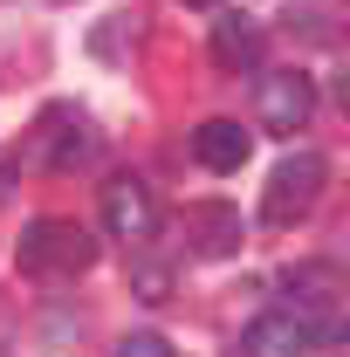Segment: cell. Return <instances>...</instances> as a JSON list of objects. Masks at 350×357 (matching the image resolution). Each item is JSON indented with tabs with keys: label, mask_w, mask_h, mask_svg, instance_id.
Returning a JSON list of instances; mask_svg holds the SVG:
<instances>
[{
	"label": "cell",
	"mask_w": 350,
	"mask_h": 357,
	"mask_svg": "<svg viewBox=\"0 0 350 357\" xmlns=\"http://www.w3.org/2000/svg\"><path fill=\"white\" fill-rule=\"evenodd\" d=\"M14 268L28 282H76L96 268V234L83 220H62V213H42V220L21 227L14 241Z\"/></svg>",
	"instance_id": "obj_1"
},
{
	"label": "cell",
	"mask_w": 350,
	"mask_h": 357,
	"mask_svg": "<svg viewBox=\"0 0 350 357\" xmlns=\"http://www.w3.org/2000/svg\"><path fill=\"white\" fill-rule=\"evenodd\" d=\"M282 310L303 316L309 344L330 351V344H350V303H344V275L330 261H303L282 268Z\"/></svg>",
	"instance_id": "obj_2"
},
{
	"label": "cell",
	"mask_w": 350,
	"mask_h": 357,
	"mask_svg": "<svg viewBox=\"0 0 350 357\" xmlns=\"http://www.w3.org/2000/svg\"><path fill=\"white\" fill-rule=\"evenodd\" d=\"M96 124H89L76 103H48L42 117H35V131H28V144H21V158L35 165V172H76V165H89L96 158Z\"/></svg>",
	"instance_id": "obj_3"
},
{
	"label": "cell",
	"mask_w": 350,
	"mask_h": 357,
	"mask_svg": "<svg viewBox=\"0 0 350 357\" xmlns=\"http://www.w3.org/2000/svg\"><path fill=\"white\" fill-rule=\"evenodd\" d=\"M323 178H330V158L323 151H289L275 172H268V185H261V220L268 227H296L323 199Z\"/></svg>",
	"instance_id": "obj_4"
},
{
	"label": "cell",
	"mask_w": 350,
	"mask_h": 357,
	"mask_svg": "<svg viewBox=\"0 0 350 357\" xmlns=\"http://www.w3.org/2000/svg\"><path fill=\"white\" fill-rule=\"evenodd\" d=\"M254 110H261V131L296 137L316 117V76L309 69H268L261 89H254Z\"/></svg>",
	"instance_id": "obj_5"
},
{
	"label": "cell",
	"mask_w": 350,
	"mask_h": 357,
	"mask_svg": "<svg viewBox=\"0 0 350 357\" xmlns=\"http://www.w3.org/2000/svg\"><path fill=\"white\" fill-rule=\"evenodd\" d=\"M96 213H103V227H110L124 248H144V241L158 234V199H151V185H144L137 172L103 178V199H96Z\"/></svg>",
	"instance_id": "obj_6"
},
{
	"label": "cell",
	"mask_w": 350,
	"mask_h": 357,
	"mask_svg": "<svg viewBox=\"0 0 350 357\" xmlns=\"http://www.w3.org/2000/svg\"><path fill=\"white\" fill-rule=\"evenodd\" d=\"M241 206H227V199H199L192 213H185V248L199 255V261H227V255H241Z\"/></svg>",
	"instance_id": "obj_7"
},
{
	"label": "cell",
	"mask_w": 350,
	"mask_h": 357,
	"mask_svg": "<svg viewBox=\"0 0 350 357\" xmlns=\"http://www.w3.org/2000/svg\"><path fill=\"white\" fill-rule=\"evenodd\" d=\"M316 344H309L303 316L296 310H261L248 330H241V357H309Z\"/></svg>",
	"instance_id": "obj_8"
},
{
	"label": "cell",
	"mask_w": 350,
	"mask_h": 357,
	"mask_svg": "<svg viewBox=\"0 0 350 357\" xmlns=\"http://www.w3.org/2000/svg\"><path fill=\"white\" fill-rule=\"evenodd\" d=\"M248 151H254V137H248V124H234V117H206V124L192 131V158H199L206 172H241Z\"/></svg>",
	"instance_id": "obj_9"
},
{
	"label": "cell",
	"mask_w": 350,
	"mask_h": 357,
	"mask_svg": "<svg viewBox=\"0 0 350 357\" xmlns=\"http://www.w3.org/2000/svg\"><path fill=\"white\" fill-rule=\"evenodd\" d=\"M213 62L227 69V76L261 69V21H248V14H220V21H213Z\"/></svg>",
	"instance_id": "obj_10"
},
{
	"label": "cell",
	"mask_w": 350,
	"mask_h": 357,
	"mask_svg": "<svg viewBox=\"0 0 350 357\" xmlns=\"http://www.w3.org/2000/svg\"><path fill=\"white\" fill-rule=\"evenodd\" d=\"M117 357H178V351L158 337V330H131V337L117 344Z\"/></svg>",
	"instance_id": "obj_11"
},
{
	"label": "cell",
	"mask_w": 350,
	"mask_h": 357,
	"mask_svg": "<svg viewBox=\"0 0 350 357\" xmlns=\"http://www.w3.org/2000/svg\"><path fill=\"white\" fill-rule=\"evenodd\" d=\"M137 296H144V303H165V296H172V275H165V261H144V268H137Z\"/></svg>",
	"instance_id": "obj_12"
},
{
	"label": "cell",
	"mask_w": 350,
	"mask_h": 357,
	"mask_svg": "<svg viewBox=\"0 0 350 357\" xmlns=\"http://www.w3.org/2000/svg\"><path fill=\"white\" fill-rule=\"evenodd\" d=\"M330 89H337V103H344V110H350V55H344V62H337V76H330Z\"/></svg>",
	"instance_id": "obj_13"
},
{
	"label": "cell",
	"mask_w": 350,
	"mask_h": 357,
	"mask_svg": "<svg viewBox=\"0 0 350 357\" xmlns=\"http://www.w3.org/2000/svg\"><path fill=\"white\" fill-rule=\"evenodd\" d=\"M192 7H213V0H192Z\"/></svg>",
	"instance_id": "obj_14"
}]
</instances>
